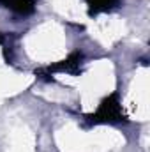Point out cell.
<instances>
[{
    "mask_svg": "<svg viewBox=\"0 0 150 152\" xmlns=\"http://www.w3.org/2000/svg\"><path fill=\"white\" fill-rule=\"evenodd\" d=\"M120 117H122V108H120V104L115 101V97L106 99V101L101 104L97 115H95L97 120H110V122H111V120H120Z\"/></svg>",
    "mask_w": 150,
    "mask_h": 152,
    "instance_id": "obj_1",
    "label": "cell"
},
{
    "mask_svg": "<svg viewBox=\"0 0 150 152\" xmlns=\"http://www.w3.org/2000/svg\"><path fill=\"white\" fill-rule=\"evenodd\" d=\"M88 5L94 9V12H99V11H108L111 9L113 5L117 4V0H87Z\"/></svg>",
    "mask_w": 150,
    "mask_h": 152,
    "instance_id": "obj_2",
    "label": "cell"
}]
</instances>
